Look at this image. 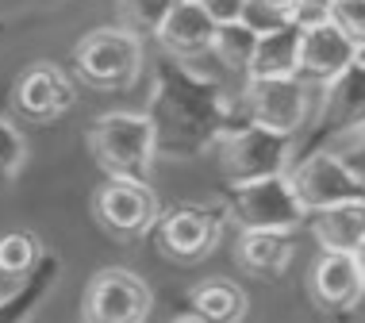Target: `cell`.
I'll use <instances>...</instances> for the list:
<instances>
[{
    "mask_svg": "<svg viewBox=\"0 0 365 323\" xmlns=\"http://www.w3.org/2000/svg\"><path fill=\"white\" fill-rule=\"evenodd\" d=\"M88 150L93 162L108 178H143L150 173L158 154L154 120L143 112H108L88 131Z\"/></svg>",
    "mask_w": 365,
    "mask_h": 323,
    "instance_id": "cell-1",
    "label": "cell"
},
{
    "mask_svg": "<svg viewBox=\"0 0 365 323\" xmlns=\"http://www.w3.org/2000/svg\"><path fill=\"white\" fill-rule=\"evenodd\" d=\"M73 70L85 85L104 93H120L135 85L143 70V39L127 27H101L88 31L73 51Z\"/></svg>",
    "mask_w": 365,
    "mask_h": 323,
    "instance_id": "cell-2",
    "label": "cell"
},
{
    "mask_svg": "<svg viewBox=\"0 0 365 323\" xmlns=\"http://www.w3.org/2000/svg\"><path fill=\"white\" fill-rule=\"evenodd\" d=\"M289 150H292V135H281L246 116V123L231 127L220 139V170L231 185L289 173Z\"/></svg>",
    "mask_w": 365,
    "mask_h": 323,
    "instance_id": "cell-3",
    "label": "cell"
},
{
    "mask_svg": "<svg viewBox=\"0 0 365 323\" xmlns=\"http://www.w3.org/2000/svg\"><path fill=\"white\" fill-rule=\"evenodd\" d=\"M231 215L242 231H296L308 220V208L296 197L289 173H273V178L235 185Z\"/></svg>",
    "mask_w": 365,
    "mask_h": 323,
    "instance_id": "cell-4",
    "label": "cell"
},
{
    "mask_svg": "<svg viewBox=\"0 0 365 323\" xmlns=\"http://www.w3.org/2000/svg\"><path fill=\"white\" fill-rule=\"evenodd\" d=\"M242 108L250 120L281 135H296L312 116V81H304L300 73H277V77H246L242 89Z\"/></svg>",
    "mask_w": 365,
    "mask_h": 323,
    "instance_id": "cell-5",
    "label": "cell"
},
{
    "mask_svg": "<svg viewBox=\"0 0 365 323\" xmlns=\"http://www.w3.org/2000/svg\"><path fill=\"white\" fill-rule=\"evenodd\" d=\"M93 212L96 223L115 239H139V235L154 231L158 215H162L154 189L143 178H108L93 200Z\"/></svg>",
    "mask_w": 365,
    "mask_h": 323,
    "instance_id": "cell-6",
    "label": "cell"
},
{
    "mask_svg": "<svg viewBox=\"0 0 365 323\" xmlns=\"http://www.w3.org/2000/svg\"><path fill=\"white\" fill-rule=\"evenodd\" d=\"M289 181H292L296 197H300V204L308 212L331 208V204L350 200V197H365V178L339 150L308 154L304 162H296L289 170Z\"/></svg>",
    "mask_w": 365,
    "mask_h": 323,
    "instance_id": "cell-7",
    "label": "cell"
},
{
    "mask_svg": "<svg viewBox=\"0 0 365 323\" xmlns=\"http://www.w3.org/2000/svg\"><path fill=\"white\" fill-rule=\"evenodd\" d=\"M358 58H361V46L331 16H315L300 24V62H296V73L304 81L327 85L331 77H339Z\"/></svg>",
    "mask_w": 365,
    "mask_h": 323,
    "instance_id": "cell-8",
    "label": "cell"
},
{
    "mask_svg": "<svg viewBox=\"0 0 365 323\" xmlns=\"http://www.w3.org/2000/svg\"><path fill=\"white\" fill-rule=\"evenodd\" d=\"M150 289L131 270H104L85 292V316L101 323H139L150 316Z\"/></svg>",
    "mask_w": 365,
    "mask_h": 323,
    "instance_id": "cell-9",
    "label": "cell"
},
{
    "mask_svg": "<svg viewBox=\"0 0 365 323\" xmlns=\"http://www.w3.org/2000/svg\"><path fill=\"white\" fill-rule=\"evenodd\" d=\"M158 231V247L165 258L173 262H200L215 250L220 239V220L208 208H196V204H181V208L158 215L154 223Z\"/></svg>",
    "mask_w": 365,
    "mask_h": 323,
    "instance_id": "cell-10",
    "label": "cell"
},
{
    "mask_svg": "<svg viewBox=\"0 0 365 323\" xmlns=\"http://www.w3.org/2000/svg\"><path fill=\"white\" fill-rule=\"evenodd\" d=\"M73 108V81L62 66L35 62L16 81V112L31 123H51Z\"/></svg>",
    "mask_w": 365,
    "mask_h": 323,
    "instance_id": "cell-11",
    "label": "cell"
},
{
    "mask_svg": "<svg viewBox=\"0 0 365 323\" xmlns=\"http://www.w3.org/2000/svg\"><path fill=\"white\" fill-rule=\"evenodd\" d=\"M312 300L327 312H350L365 300V277L354 250H323L312 266Z\"/></svg>",
    "mask_w": 365,
    "mask_h": 323,
    "instance_id": "cell-12",
    "label": "cell"
},
{
    "mask_svg": "<svg viewBox=\"0 0 365 323\" xmlns=\"http://www.w3.org/2000/svg\"><path fill=\"white\" fill-rule=\"evenodd\" d=\"M158 46L173 58V62H192V58L212 51L215 39V19L200 0H173L165 12L162 27H158Z\"/></svg>",
    "mask_w": 365,
    "mask_h": 323,
    "instance_id": "cell-13",
    "label": "cell"
},
{
    "mask_svg": "<svg viewBox=\"0 0 365 323\" xmlns=\"http://www.w3.org/2000/svg\"><path fill=\"white\" fill-rule=\"evenodd\" d=\"M308 227L323 250H358L365 242V197L308 212Z\"/></svg>",
    "mask_w": 365,
    "mask_h": 323,
    "instance_id": "cell-14",
    "label": "cell"
},
{
    "mask_svg": "<svg viewBox=\"0 0 365 323\" xmlns=\"http://www.w3.org/2000/svg\"><path fill=\"white\" fill-rule=\"evenodd\" d=\"M323 108H327V123L339 135H350L358 127H365V54L327 81Z\"/></svg>",
    "mask_w": 365,
    "mask_h": 323,
    "instance_id": "cell-15",
    "label": "cell"
},
{
    "mask_svg": "<svg viewBox=\"0 0 365 323\" xmlns=\"http://www.w3.org/2000/svg\"><path fill=\"white\" fill-rule=\"evenodd\" d=\"M292 231H242L239 239V266L254 277H281L292 262Z\"/></svg>",
    "mask_w": 365,
    "mask_h": 323,
    "instance_id": "cell-16",
    "label": "cell"
},
{
    "mask_svg": "<svg viewBox=\"0 0 365 323\" xmlns=\"http://www.w3.org/2000/svg\"><path fill=\"white\" fill-rule=\"evenodd\" d=\"M296 62H300V19H289V24H281V27H273V31L258 35L250 73H258V77L296 73ZM250 73H246V77H250Z\"/></svg>",
    "mask_w": 365,
    "mask_h": 323,
    "instance_id": "cell-17",
    "label": "cell"
},
{
    "mask_svg": "<svg viewBox=\"0 0 365 323\" xmlns=\"http://www.w3.org/2000/svg\"><path fill=\"white\" fill-rule=\"evenodd\" d=\"M246 308H250V300H246V292L235 281H204V285L192 289V312L200 319L235 323L246 316Z\"/></svg>",
    "mask_w": 365,
    "mask_h": 323,
    "instance_id": "cell-18",
    "label": "cell"
},
{
    "mask_svg": "<svg viewBox=\"0 0 365 323\" xmlns=\"http://www.w3.org/2000/svg\"><path fill=\"white\" fill-rule=\"evenodd\" d=\"M254 46H258V31L242 24V19H227V24H215V39H212V51L215 62L231 73H250L254 62Z\"/></svg>",
    "mask_w": 365,
    "mask_h": 323,
    "instance_id": "cell-19",
    "label": "cell"
},
{
    "mask_svg": "<svg viewBox=\"0 0 365 323\" xmlns=\"http://www.w3.org/2000/svg\"><path fill=\"white\" fill-rule=\"evenodd\" d=\"M43 242L27 231H8L0 235V277L4 281H24L27 273L38 266Z\"/></svg>",
    "mask_w": 365,
    "mask_h": 323,
    "instance_id": "cell-20",
    "label": "cell"
},
{
    "mask_svg": "<svg viewBox=\"0 0 365 323\" xmlns=\"http://www.w3.org/2000/svg\"><path fill=\"white\" fill-rule=\"evenodd\" d=\"M173 8V0H115V16L127 31H135L139 39L158 35L165 12Z\"/></svg>",
    "mask_w": 365,
    "mask_h": 323,
    "instance_id": "cell-21",
    "label": "cell"
},
{
    "mask_svg": "<svg viewBox=\"0 0 365 323\" xmlns=\"http://www.w3.org/2000/svg\"><path fill=\"white\" fill-rule=\"evenodd\" d=\"M24 162H27V143H24V135L16 131L12 123L0 116V185H8V181H16V173L24 170Z\"/></svg>",
    "mask_w": 365,
    "mask_h": 323,
    "instance_id": "cell-22",
    "label": "cell"
},
{
    "mask_svg": "<svg viewBox=\"0 0 365 323\" xmlns=\"http://www.w3.org/2000/svg\"><path fill=\"white\" fill-rule=\"evenodd\" d=\"M242 24L250 27V31H273V27H281V24H289V19H296V16H289L284 8H277L273 0H246L242 4Z\"/></svg>",
    "mask_w": 365,
    "mask_h": 323,
    "instance_id": "cell-23",
    "label": "cell"
},
{
    "mask_svg": "<svg viewBox=\"0 0 365 323\" xmlns=\"http://www.w3.org/2000/svg\"><path fill=\"white\" fill-rule=\"evenodd\" d=\"M327 16L365 51V0H331Z\"/></svg>",
    "mask_w": 365,
    "mask_h": 323,
    "instance_id": "cell-24",
    "label": "cell"
},
{
    "mask_svg": "<svg viewBox=\"0 0 365 323\" xmlns=\"http://www.w3.org/2000/svg\"><path fill=\"white\" fill-rule=\"evenodd\" d=\"M339 154L365 178V127H358V131L346 135V150H339Z\"/></svg>",
    "mask_w": 365,
    "mask_h": 323,
    "instance_id": "cell-25",
    "label": "cell"
},
{
    "mask_svg": "<svg viewBox=\"0 0 365 323\" xmlns=\"http://www.w3.org/2000/svg\"><path fill=\"white\" fill-rule=\"evenodd\" d=\"M200 4L212 12L215 24H227V19H239V16H242V4H246V0H200Z\"/></svg>",
    "mask_w": 365,
    "mask_h": 323,
    "instance_id": "cell-26",
    "label": "cell"
},
{
    "mask_svg": "<svg viewBox=\"0 0 365 323\" xmlns=\"http://www.w3.org/2000/svg\"><path fill=\"white\" fill-rule=\"evenodd\" d=\"M327 8H331V0H304V8H300V24L304 19H315V16H327Z\"/></svg>",
    "mask_w": 365,
    "mask_h": 323,
    "instance_id": "cell-27",
    "label": "cell"
},
{
    "mask_svg": "<svg viewBox=\"0 0 365 323\" xmlns=\"http://www.w3.org/2000/svg\"><path fill=\"white\" fill-rule=\"evenodd\" d=\"M277 8H284L289 16H300V8H304V0H273Z\"/></svg>",
    "mask_w": 365,
    "mask_h": 323,
    "instance_id": "cell-28",
    "label": "cell"
},
{
    "mask_svg": "<svg viewBox=\"0 0 365 323\" xmlns=\"http://www.w3.org/2000/svg\"><path fill=\"white\" fill-rule=\"evenodd\" d=\"M354 258H358V266H361V277H365V242H361L358 250H354Z\"/></svg>",
    "mask_w": 365,
    "mask_h": 323,
    "instance_id": "cell-29",
    "label": "cell"
},
{
    "mask_svg": "<svg viewBox=\"0 0 365 323\" xmlns=\"http://www.w3.org/2000/svg\"><path fill=\"white\" fill-rule=\"evenodd\" d=\"M361 54H365V51H361Z\"/></svg>",
    "mask_w": 365,
    "mask_h": 323,
    "instance_id": "cell-30",
    "label": "cell"
}]
</instances>
